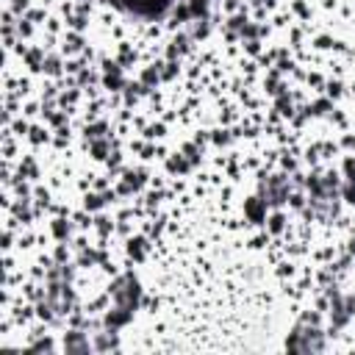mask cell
<instances>
[{
	"label": "cell",
	"instance_id": "cell-1",
	"mask_svg": "<svg viewBox=\"0 0 355 355\" xmlns=\"http://www.w3.org/2000/svg\"><path fill=\"white\" fill-rule=\"evenodd\" d=\"M128 11H133V14H144V17H153V14H161L166 6H169V0H119Z\"/></svg>",
	"mask_w": 355,
	"mask_h": 355
}]
</instances>
